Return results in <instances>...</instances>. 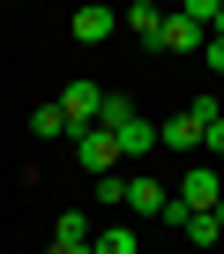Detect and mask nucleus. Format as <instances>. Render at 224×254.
<instances>
[{"instance_id": "6", "label": "nucleus", "mask_w": 224, "mask_h": 254, "mask_svg": "<svg viewBox=\"0 0 224 254\" xmlns=\"http://www.w3.org/2000/svg\"><path fill=\"white\" fill-rule=\"evenodd\" d=\"M209 45V30L202 23H187V15H165V38H157V53H202Z\"/></svg>"}, {"instance_id": "11", "label": "nucleus", "mask_w": 224, "mask_h": 254, "mask_svg": "<svg viewBox=\"0 0 224 254\" xmlns=\"http://www.w3.org/2000/svg\"><path fill=\"white\" fill-rule=\"evenodd\" d=\"M90 254H142V239L127 224H105V232H90Z\"/></svg>"}, {"instance_id": "4", "label": "nucleus", "mask_w": 224, "mask_h": 254, "mask_svg": "<svg viewBox=\"0 0 224 254\" xmlns=\"http://www.w3.org/2000/svg\"><path fill=\"white\" fill-rule=\"evenodd\" d=\"M67 30H75L82 45H105L112 30H120V15H112V8H105V0H90V8H75V15H67Z\"/></svg>"}, {"instance_id": "7", "label": "nucleus", "mask_w": 224, "mask_h": 254, "mask_svg": "<svg viewBox=\"0 0 224 254\" xmlns=\"http://www.w3.org/2000/svg\"><path fill=\"white\" fill-rule=\"evenodd\" d=\"M120 209H135V217H165V209H172V194H165L157 180H127V202H120Z\"/></svg>"}, {"instance_id": "15", "label": "nucleus", "mask_w": 224, "mask_h": 254, "mask_svg": "<svg viewBox=\"0 0 224 254\" xmlns=\"http://www.w3.org/2000/svg\"><path fill=\"white\" fill-rule=\"evenodd\" d=\"M53 239H90V217H82V209H60V232H53Z\"/></svg>"}, {"instance_id": "8", "label": "nucleus", "mask_w": 224, "mask_h": 254, "mask_svg": "<svg viewBox=\"0 0 224 254\" xmlns=\"http://www.w3.org/2000/svg\"><path fill=\"white\" fill-rule=\"evenodd\" d=\"M120 30H135L142 45H157V38H165V8H150V0H135V8L120 15Z\"/></svg>"}, {"instance_id": "9", "label": "nucleus", "mask_w": 224, "mask_h": 254, "mask_svg": "<svg viewBox=\"0 0 224 254\" xmlns=\"http://www.w3.org/2000/svg\"><path fill=\"white\" fill-rule=\"evenodd\" d=\"M157 142H165V150H202V127H194L187 112H172V120L157 127Z\"/></svg>"}, {"instance_id": "5", "label": "nucleus", "mask_w": 224, "mask_h": 254, "mask_svg": "<svg viewBox=\"0 0 224 254\" xmlns=\"http://www.w3.org/2000/svg\"><path fill=\"white\" fill-rule=\"evenodd\" d=\"M112 142H120V157H150V150H157V120H142V112L120 120V127H112Z\"/></svg>"}, {"instance_id": "1", "label": "nucleus", "mask_w": 224, "mask_h": 254, "mask_svg": "<svg viewBox=\"0 0 224 254\" xmlns=\"http://www.w3.org/2000/svg\"><path fill=\"white\" fill-rule=\"evenodd\" d=\"M217 202H224V180H217L209 165H187V172H179V194H172L165 217H172V224H179V217H209Z\"/></svg>"}, {"instance_id": "3", "label": "nucleus", "mask_w": 224, "mask_h": 254, "mask_svg": "<svg viewBox=\"0 0 224 254\" xmlns=\"http://www.w3.org/2000/svg\"><path fill=\"white\" fill-rule=\"evenodd\" d=\"M97 105H105V90H97V82H67V90H60L67 135H82V127H97Z\"/></svg>"}, {"instance_id": "17", "label": "nucleus", "mask_w": 224, "mask_h": 254, "mask_svg": "<svg viewBox=\"0 0 224 254\" xmlns=\"http://www.w3.org/2000/svg\"><path fill=\"white\" fill-rule=\"evenodd\" d=\"M202 150H209V157H224V120H217L209 135H202Z\"/></svg>"}, {"instance_id": "12", "label": "nucleus", "mask_w": 224, "mask_h": 254, "mask_svg": "<svg viewBox=\"0 0 224 254\" xmlns=\"http://www.w3.org/2000/svg\"><path fill=\"white\" fill-rule=\"evenodd\" d=\"M187 120H194V127H202V135H209V127H217V120H224V97H209V90H202V97H194V105H187Z\"/></svg>"}, {"instance_id": "13", "label": "nucleus", "mask_w": 224, "mask_h": 254, "mask_svg": "<svg viewBox=\"0 0 224 254\" xmlns=\"http://www.w3.org/2000/svg\"><path fill=\"white\" fill-rule=\"evenodd\" d=\"M179 224H187L194 247H217V239H224V232H217V209H209V217H179Z\"/></svg>"}, {"instance_id": "2", "label": "nucleus", "mask_w": 224, "mask_h": 254, "mask_svg": "<svg viewBox=\"0 0 224 254\" xmlns=\"http://www.w3.org/2000/svg\"><path fill=\"white\" fill-rule=\"evenodd\" d=\"M75 165H82L90 180H105V172H120V142H112L105 127H82V135H75Z\"/></svg>"}, {"instance_id": "10", "label": "nucleus", "mask_w": 224, "mask_h": 254, "mask_svg": "<svg viewBox=\"0 0 224 254\" xmlns=\"http://www.w3.org/2000/svg\"><path fill=\"white\" fill-rule=\"evenodd\" d=\"M30 135H38V142H75V135H67V112H60V105H38V112H30Z\"/></svg>"}, {"instance_id": "20", "label": "nucleus", "mask_w": 224, "mask_h": 254, "mask_svg": "<svg viewBox=\"0 0 224 254\" xmlns=\"http://www.w3.org/2000/svg\"><path fill=\"white\" fill-rule=\"evenodd\" d=\"M217 232H224V202H217Z\"/></svg>"}, {"instance_id": "16", "label": "nucleus", "mask_w": 224, "mask_h": 254, "mask_svg": "<svg viewBox=\"0 0 224 254\" xmlns=\"http://www.w3.org/2000/svg\"><path fill=\"white\" fill-rule=\"evenodd\" d=\"M202 60H209V75H224V38H209V45H202Z\"/></svg>"}, {"instance_id": "14", "label": "nucleus", "mask_w": 224, "mask_h": 254, "mask_svg": "<svg viewBox=\"0 0 224 254\" xmlns=\"http://www.w3.org/2000/svg\"><path fill=\"white\" fill-rule=\"evenodd\" d=\"M217 8H224V0H187L179 15H187V23H202V30H217Z\"/></svg>"}, {"instance_id": "19", "label": "nucleus", "mask_w": 224, "mask_h": 254, "mask_svg": "<svg viewBox=\"0 0 224 254\" xmlns=\"http://www.w3.org/2000/svg\"><path fill=\"white\" fill-rule=\"evenodd\" d=\"M209 38H224V8H217V30H209Z\"/></svg>"}, {"instance_id": "18", "label": "nucleus", "mask_w": 224, "mask_h": 254, "mask_svg": "<svg viewBox=\"0 0 224 254\" xmlns=\"http://www.w3.org/2000/svg\"><path fill=\"white\" fill-rule=\"evenodd\" d=\"M53 254H90V239H53Z\"/></svg>"}]
</instances>
